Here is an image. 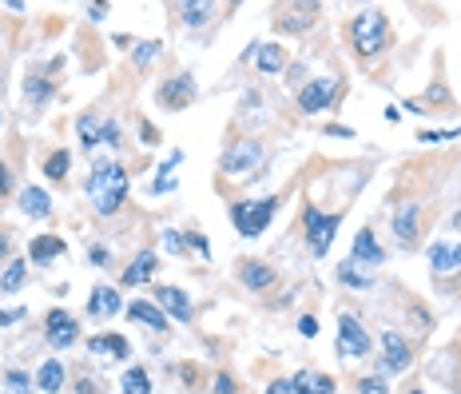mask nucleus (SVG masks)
<instances>
[{"instance_id":"obj_1","label":"nucleus","mask_w":461,"mask_h":394,"mask_svg":"<svg viewBox=\"0 0 461 394\" xmlns=\"http://www.w3.org/2000/svg\"><path fill=\"white\" fill-rule=\"evenodd\" d=\"M128 196V172H123L120 163H99L92 179H88V199H92V208L99 215H116Z\"/></svg>"},{"instance_id":"obj_2","label":"nucleus","mask_w":461,"mask_h":394,"mask_svg":"<svg viewBox=\"0 0 461 394\" xmlns=\"http://www.w3.org/2000/svg\"><path fill=\"white\" fill-rule=\"evenodd\" d=\"M275 211H279V199L275 196L259 199V203H235L230 208V223L239 227L243 239H259V235L267 231V223L275 219Z\"/></svg>"},{"instance_id":"obj_3","label":"nucleus","mask_w":461,"mask_h":394,"mask_svg":"<svg viewBox=\"0 0 461 394\" xmlns=\"http://www.w3.org/2000/svg\"><path fill=\"white\" fill-rule=\"evenodd\" d=\"M350 32H354V48L362 52V56H378L390 40V20L378 13V8H366V13L354 20Z\"/></svg>"},{"instance_id":"obj_4","label":"nucleus","mask_w":461,"mask_h":394,"mask_svg":"<svg viewBox=\"0 0 461 394\" xmlns=\"http://www.w3.org/2000/svg\"><path fill=\"white\" fill-rule=\"evenodd\" d=\"M303 223H306V247H310V255L322 259L330 251V243H334V235H338L342 215L338 211H334V215H322L318 208H306Z\"/></svg>"},{"instance_id":"obj_5","label":"nucleus","mask_w":461,"mask_h":394,"mask_svg":"<svg viewBox=\"0 0 461 394\" xmlns=\"http://www.w3.org/2000/svg\"><path fill=\"white\" fill-rule=\"evenodd\" d=\"M370 351V334L354 315H338V358H362Z\"/></svg>"},{"instance_id":"obj_6","label":"nucleus","mask_w":461,"mask_h":394,"mask_svg":"<svg viewBox=\"0 0 461 394\" xmlns=\"http://www.w3.org/2000/svg\"><path fill=\"white\" fill-rule=\"evenodd\" d=\"M334 92H338V80H334V76H318V80H310V84L298 92V108H303L306 116H318V111L330 108Z\"/></svg>"},{"instance_id":"obj_7","label":"nucleus","mask_w":461,"mask_h":394,"mask_svg":"<svg viewBox=\"0 0 461 394\" xmlns=\"http://www.w3.org/2000/svg\"><path fill=\"white\" fill-rule=\"evenodd\" d=\"M259 160H263V144H255V140H243V144H230V151H223L219 168H223L227 175H243L247 168H255Z\"/></svg>"},{"instance_id":"obj_8","label":"nucleus","mask_w":461,"mask_h":394,"mask_svg":"<svg viewBox=\"0 0 461 394\" xmlns=\"http://www.w3.org/2000/svg\"><path fill=\"white\" fill-rule=\"evenodd\" d=\"M44 339H48V346L64 351V346H72L76 339H80V327H76V319L64 307H56V311H48V331H44Z\"/></svg>"},{"instance_id":"obj_9","label":"nucleus","mask_w":461,"mask_h":394,"mask_svg":"<svg viewBox=\"0 0 461 394\" xmlns=\"http://www.w3.org/2000/svg\"><path fill=\"white\" fill-rule=\"evenodd\" d=\"M191 100H195V76L191 72L175 76V80H167V84L159 88V104H163V108H187Z\"/></svg>"},{"instance_id":"obj_10","label":"nucleus","mask_w":461,"mask_h":394,"mask_svg":"<svg viewBox=\"0 0 461 394\" xmlns=\"http://www.w3.org/2000/svg\"><path fill=\"white\" fill-rule=\"evenodd\" d=\"M406 367H410V346L401 343V334L386 331V334H382V370L401 374Z\"/></svg>"},{"instance_id":"obj_11","label":"nucleus","mask_w":461,"mask_h":394,"mask_svg":"<svg viewBox=\"0 0 461 394\" xmlns=\"http://www.w3.org/2000/svg\"><path fill=\"white\" fill-rule=\"evenodd\" d=\"M429 267H434V275H453L461 267V243H434L429 247Z\"/></svg>"},{"instance_id":"obj_12","label":"nucleus","mask_w":461,"mask_h":394,"mask_svg":"<svg viewBox=\"0 0 461 394\" xmlns=\"http://www.w3.org/2000/svg\"><path fill=\"white\" fill-rule=\"evenodd\" d=\"M156 299H159V307L163 311H171L179 322H191L195 319V307H191V299L183 295L179 287H159L156 291Z\"/></svg>"},{"instance_id":"obj_13","label":"nucleus","mask_w":461,"mask_h":394,"mask_svg":"<svg viewBox=\"0 0 461 394\" xmlns=\"http://www.w3.org/2000/svg\"><path fill=\"white\" fill-rule=\"evenodd\" d=\"M88 311H92L96 319L120 315V295H116V287H92V303H88Z\"/></svg>"},{"instance_id":"obj_14","label":"nucleus","mask_w":461,"mask_h":394,"mask_svg":"<svg viewBox=\"0 0 461 394\" xmlns=\"http://www.w3.org/2000/svg\"><path fill=\"white\" fill-rule=\"evenodd\" d=\"M28 255H32V263H52V259H60L64 255V239L60 235H40V239H32L28 243Z\"/></svg>"},{"instance_id":"obj_15","label":"nucleus","mask_w":461,"mask_h":394,"mask_svg":"<svg viewBox=\"0 0 461 394\" xmlns=\"http://www.w3.org/2000/svg\"><path fill=\"white\" fill-rule=\"evenodd\" d=\"M128 319L144 322V327H151V331H167V315H163L156 303H139V299H135L132 307H128Z\"/></svg>"},{"instance_id":"obj_16","label":"nucleus","mask_w":461,"mask_h":394,"mask_svg":"<svg viewBox=\"0 0 461 394\" xmlns=\"http://www.w3.org/2000/svg\"><path fill=\"white\" fill-rule=\"evenodd\" d=\"M20 211L32 215V219H44V215L52 211V196L44 191V187H25V191H20Z\"/></svg>"},{"instance_id":"obj_17","label":"nucleus","mask_w":461,"mask_h":394,"mask_svg":"<svg viewBox=\"0 0 461 394\" xmlns=\"http://www.w3.org/2000/svg\"><path fill=\"white\" fill-rule=\"evenodd\" d=\"M151 271H156V251H139V255L132 259V267L123 271V283L128 287H139L151 279Z\"/></svg>"},{"instance_id":"obj_18","label":"nucleus","mask_w":461,"mask_h":394,"mask_svg":"<svg viewBox=\"0 0 461 394\" xmlns=\"http://www.w3.org/2000/svg\"><path fill=\"white\" fill-rule=\"evenodd\" d=\"M354 263H370V267L386 263V251L374 243V235L370 231H358V239H354Z\"/></svg>"},{"instance_id":"obj_19","label":"nucleus","mask_w":461,"mask_h":394,"mask_svg":"<svg viewBox=\"0 0 461 394\" xmlns=\"http://www.w3.org/2000/svg\"><path fill=\"white\" fill-rule=\"evenodd\" d=\"M294 390L298 394H334V382L326 374H318V370H298L294 374Z\"/></svg>"},{"instance_id":"obj_20","label":"nucleus","mask_w":461,"mask_h":394,"mask_svg":"<svg viewBox=\"0 0 461 394\" xmlns=\"http://www.w3.org/2000/svg\"><path fill=\"white\" fill-rule=\"evenodd\" d=\"M76 132H80V148L92 151V148H99V140H104V120H99V116H80V120H76Z\"/></svg>"},{"instance_id":"obj_21","label":"nucleus","mask_w":461,"mask_h":394,"mask_svg":"<svg viewBox=\"0 0 461 394\" xmlns=\"http://www.w3.org/2000/svg\"><path fill=\"white\" fill-rule=\"evenodd\" d=\"M418 215H422L418 203H401V208H398V215H394V231H398V239L410 243L413 235H418Z\"/></svg>"},{"instance_id":"obj_22","label":"nucleus","mask_w":461,"mask_h":394,"mask_svg":"<svg viewBox=\"0 0 461 394\" xmlns=\"http://www.w3.org/2000/svg\"><path fill=\"white\" fill-rule=\"evenodd\" d=\"M36 386L44 394H56L64 386V362H56V358H48V362H40L36 370Z\"/></svg>"},{"instance_id":"obj_23","label":"nucleus","mask_w":461,"mask_h":394,"mask_svg":"<svg viewBox=\"0 0 461 394\" xmlns=\"http://www.w3.org/2000/svg\"><path fill=\"white\" fill-rule=\"evenodd\" d=\"M88 351H92V355L128 358V343H123L120 334H96V339H88Z\"/></svg>"},{"instance_id":"obj_24","label":"nucleus","mask_w":461,"mask_h":394,"mask_svg":"<svg viewBox=\"0 0 461 394\" xmlns=\"http://www.w3.org/2000/svg\"><path fill=\"white\" fill-rule=\"evenodd\" d=\"M255 64H259V72H282V68H287V56H282L279 44H263V48L255 52Z\"/></svg>"},{"instance_id":"obj_25","label":"nucleus","mask_w":461,"mask_h":394,"mask_svg":"<svg viewBox=\"0 0 461 394\" xmlns=\"http://www.w3.org/2000/svg\"><path fill=\"white\" fill-rule=\"evenodd\" d=\"M243 283L251 287V291H263V287L275 283V271H270L267 263H247L243 267Z\"/></svg>"},{"instance_id":"obj_26","label":"nucleus","mask_w":461,"mask_h":394,"mask_svg":"<svg viewBox=\"0 0 461 394\" xmlns=\"http://www.w3.org/2000/svg\"><path fill=\"white\" fill-rule=\"evenodd\" d=\"M123 394H151V379L144 367H132L123 374Z\"/></svg>"},{"instance_id":"obj_27","label":"nucleus","mask_w":461,"mask_h":394,"mask_svg":"<svg viewBox=\"0 0 461 394\" xmlns=\"http://www.w3.org/2000/svg\"><path fill=\"white\" fill-rule=\"evenodd\" d=\"M20 287H25V259H13L8 271L0 275V291L8 295V291H20Z\"/></svg>"},{"instance_id":"obj_28","label":"nucleus","mask_w":461,"mask_h":394,"mask_svg":"<svg viewBox=\"0 0 461 394\" xmlns=\"http://www.w3.org/2000/svg\"><path fill=\"white\" fill-rule=\"evenodd\" d=\"M44 175L48 179H64L68 175V151H52L48 163H44Z\"/></svg>"},{"instance_id":"obj_29","label":"nucleus","mask_w":461,"mask_h":394,"mask_svg":"<svg viewBox=\"0 0 461 394\" xmlns=\"http://www.w3.org/2000/svg\"><path fill=\"white\" fill-rule=\"evenodd\" d=\"M215 4H183V25H207V16H211Z\"/></svg>"},{"instance_id":"obj_30","label":"nucleus","mask_w":461,"mask_h":394,"mask_svg":"<svg viewBox=\"0 0 461 394\" xmlns=\"http://www.w3.org/2000/svg\"><path fill=\"white\" fill-rule=\"evenodd\" d=\"M338 279H342L346 287H370V275H358V267H354V259L338 267Z\"/></svg>"},{"instance_id":"obj_31","label":"nucleus","mask_w":461,"mask_h":394,"mask_svg":"<svg viewBox=\"0 0 461 394\" xmlns=\"http://www.w3.org/2000/svg\"><path fill=\"white\" fill-rule=\"evenodd\" d=\"M156 52H159V40H139V44H135V64H151Z\"/></svg>"},{"instance_id":"obj_32","label":"nucleus","mask_w":461,"mask_h":394,"mask_svg":"<svg viewBox=\"0 0 461 394\" xmlns=\"http://www.w3.org/2000/svg\"><path fill=\"white\" fill-rule=\"evenodd\" d=\"M183 243L191 247V251H199L203 259H211V243H207V235L203 231H191V235H183Z\"/></svg>"},{"instance_id":"obj_33","label":"nucleus","mask_w":461,"mask_h":394,"mask_svg":"<svg viewBox=\"0 0 461 394\" xmlns=\"http://www.w3.org/2000/svg\"><path fill=\"white\" fill-rule=\"evenodd\" d=\"M358 394H390L386 390V379H378V374H374V379H362V382H358Z\"/></svg>"},{"instance_id":"obj_34","label":"nucleus","mask_w":461,"mask_h":394,"mask_svg":"<svg viewBox=\"0 0 461 394\" xmlns=\"http://www.w3.org/2000/svg\"><path fill=\"white\" fill-rule=\"evenodd\" d=\"M99 144H108V148H120V123H116V120L104 123V140H99Z\"/></svg>"},{"instance_id":"obj_35","label":"nucleus","mask_w":461,"mask_h":394,"mask_svg":"<svg viewBox=\"0 0 461 394\" xmlns=\"http://www.w3.org/2000/svg\"><path fill=\"white\" fill-rule=\"evenodd\" d=\"M267 394H298V390H294V379H275L267 386Z\"/></svg>"},{"instance_id":"obj_36","label":"nucleus","mask_w":461,"mask_h":394,"mask_svg":"<svg viewBox=\"0 0 461 394\" xmlns=\"http://www.w3.org/2000/svg\"><path fill=\"white\" fill-rule=\"evenodd\" d=\"M48 92H52V84H44V80H28V100H48Z\"/></svg>"},{"instance_id":"obj_37","label":"nucleus","mask_w":461,"mask_h":394,"mask_svg":"<svg viewBox=\"0 0 461 394\" xmlns=\"http://www.w3.org/2000/svg\"><path fill=\"white\" fill-rule=\"evenodd\" d=\"M163 247H167L171 255H179V251H183L187 243H183V235H175V231H163Z\"/></svg>"},{"instance_id":"obj_38","label":"nucleus","mask_w":461,"mask_h":394,"mask_svg":"<svg viewBox=\"0 0 461 394\" xmlns=\"http://www.w3.org/2000/svg\"><path fill=\"white\" fill-rule=\"evenodd\" d=\"M457 136H461L457 128H453V132H422L425 144H441V140H457Z\"/></svg>"},{"instance_id":"obj_39","label":"nucleus","mask_w":461,"mask_h":394,"mask_svg":"<svg viewBox=\"0 0 461 394\" xmlns=\"http://www.w3.org/2000/svg\"><path fill=\"white\" fill-rule=\"evenodd\" d=\"M8 386H13L16 394H28V374H20V370H13V374H8Z\"/></svg>"},{"instance_id":"obj_40","label":"nucleus","mask_w":461,"mask_h":394,"mask_svg":"<svg viewBox=\"0 0 461 394\" xmlns=\"http://www.w3.org/2000/svg\"><path fill=\"white\" fill-rule=\"evenodd\" d=\"M298 331H303L306 339H315V334H318V322H315V315H303V319H298Z\"/></svg>"},{"instance_id":"obj_41","label":"nucleus","mask_w":461,"mask_h":394,"mask_svg":"<svg viewBox=\"0 0 461 394\" xmlns=\"http://www.w3.org/2000/svg\"><path fill=\"white\" fill-rule=\"evenodd\" d=\"M215 394H235V382H230L227 374H219L215 379Z\"/></svg>"},{"instance_id":"obj_42","label":"nucleus","mask_w":461,"mask_h":394,"mask_svg":"<svg viewBox=\"0 0 461 394\" xmlns=\"http://www.w3.org/2000/svg\"><path fill=\"white\" fill-rule=\"evenodd\" d=\"M108 247H92V263H96V267H104V263H108Z\"/></svg>"},{"instance_id":"obj_43","label":"nucleus","mask_w":461,"mask_h":394,"mask_svg":"<svg viewBox=\"0 0 461 394\" xmlns=\"http://www.w3.org/2000/svg\"><path fill=\"white\" fill-rule=\"evenodd\" d=\"M8 187H13V175H8V168H4V163H0V196H4Z\"/></svg>"},{"instance_id":"obj_44","label":"nucleus","mask_w":461,"mask_h":394,"mask_svg":"<svg viewBox=\"0 0 461 394\" xmlns=\"http://www.w3.org/2000/svg\"><path fill=\"white\" fill-rule=\"evenodd\" d=\"M16 319H25V311H0V327H4V322H16Z\"/></svg>"},{"instance_id":"obj_45","label":"nucleus","mask_w":461,"mask_h":394,"mask_svg":"<svg viewBox=\"0 0 461 394\" xmlns=\"http://www.w3.org/2000/svg\"><path fill=\"white\" fill-rule=\"evenodd\" d=\"M104 13H108L104 4H92V8H88V16H92V20H104Z\"/></svg>"},{"instance_id":"obj_46","label":"nucleus","mask_w":461,"mask_h":394,"mask_svg":"<svg viewBox=\"0 0 461 394\" xmlns=\"http://www.w3.org/2000/svg\"><path fill=\"white\" fill-rule=\"evenodd\" d=\"M4 255H8V235L0 231V259H4Z\"/></svg>"},{"instance_id":"obj_47","label":"nucleus","mask_w":461,"mask_h":394,"mask_svg":"<svg viewBox=\"0 0 461 394\" xmlns=\"http://www.w3.org/2000/svg\"><path fill=\"white\" fill-rule=\"evenodd\" d=\"M413 394H425V390H413Z\"/></svg>"},{"instance_id":"obj_48","label":"nucleus","mask_w":461,"mask_h":394,"mask_svg":"<svg viewBox=\"0 0 461 394\" xmlns=\"http://www.w3.org/2000/svg\"><path fill=\"white\" fill-rule=\"evenodd\" d=\"M0 76H4V72H0Z\"/></svg>"}]
</instances>
